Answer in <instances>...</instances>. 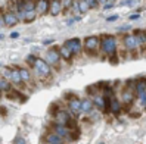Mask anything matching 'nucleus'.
<instances>
[{"label":"nucleus","mask_w":146,"mask_h":144,"mask_svg":"<svg viewBox=\"0 0 146 144\" xmlns=\"http://www.w3.org/2000/svg\"><path fill=\"white\" fill-rule=\"evenodd\" d=\"M100 49L108 56H112L117 52V40L114 36H104L100 38Z\"/></svg>","instance_id":"1"},{"label":"nucleus","mask_w":146,"mask_h":144,"mask_svg":"<svg viewBox=\"0 0 146 144\" xmlns=\"http://www.w3.org/2000/svg\"><path fill=\"white\" fill-rule=\"evenodd\" d=\"M34 69H36L37 77H40L41 80H44V78L50 77V74H52V68H50V65H49L46 60L38 59V57H37L36 63H34Z\"/></svg>","instance_id":"2"},{"label":"nucleus","mask_w":146,"mask_h":144,"mask_svg":"<svg viewBox=\"0 0 146 144\" xmlns=\"http://www.w3.org/2000/svg\"><path fill=\"white\" fill-rule=\"evenodd\" d=\"M83 47H84L86 52H89V53H96L98 49L100 47V38L98 36H89V37H86L84 43H83Z\"/></svg>","instance_id":"3"},{"label":"nucleus","mask_w":146,"mask_h":144,"mask_svg":"<svg viewBox=\"0 0 146 144\" xmlns=\"http://www.w3.org/2000/svg\"><path fill=\"white\" fill-rule=\"evenodd\" d=\"M55 118H56V124L58 125H62V126H72L71 124H72V118H71V115L68 113V112H65V110H58L56 113H55Z\"/></svg>","instance_id":"4"},{"label":"nucleus","mask_w":146,"mask_h":144,"mask_svg":"<svg viewBox=\"0 0 146 144\" xmlns=\"http://www.w3.org/2000/svg\"><path fill=\"white\" fill-rule=\"evenodd\" d=\"M59 60H61V53H59V49L58 47L50 49L49 52L46 53V62L50 66H52V65H58Z\"/></svg>","instance_id":"5"},{"label":"nucleus","mask_w":146,"mask_h":144,"mask_svg":"<svg viewBox=\"0 0 146 144\" xmlns=\"http://www.w3.org/2000/svg\"><path fill=\"white\" fill-rule=\"evenodd\" d=\"M65 46L70 49V52L72 55H78L81 53V50H83V44H81V40L80 38H71V40H68Z\"/></svg>","instance_id":"6"},{"label":"nucleus","mask_w":146,"mask_h":144,"mask_svg":"<svg viewBox=\"0 0 146 144\" xmlns=\"http://www.w3.org/2000/svg\"><path fill=\"white\" fill-rule=\"evenodd\" d=\"M124 46L127 50H130V52H133V50H136L137 47H139V41H137V38L134 37V34H127V36H124Z\"/></svg>","instance_id":"7"},{"label":"nucleus","mask_w":146,"mask_h":144,"mask_svg":"<svg viewBox=\"0 0 146 144\" xmlns=\"http://www.w3.org/2000/svg\"><path fill=\"white\" fill-rule=\"evenodd\" d=\"M62 2H58V0H53V2L49 3V12L52 16H58L59 13L62 12Z\"/></svg>","instance_id":"8"},{"label":"nucleus","mask_w":146,"mask_h":144,"mask_svg":"<svg viewBox=\"0 0 146 144\" xmlns=\"http://www.w3.org/2000/svg\"><path fill=\"white\" fill-rule=\"evenodd\" d=\"M68 106H70V112L78 115L81 113V100H78L77 97H72L70 100V103H68Z\"/></svg>","instance_id":"9"},{"label":"nucleus","mask_w":146,"mask_h":144,"mask_svg":"<svg viewBox=\"0 0 146 144\" xmlns=\"http://www.w3.org/2000/svg\"><path fill=\"white\" fill-rule=\"evenodd\" d=\"M3 18H5V25H7V27H13V25L18 22V16H16L15 12L3 13Z\"/></svg>","instance_id":"10"},{"label":"nucleus","mask_w":146,"mask_h":144,"mask_svg":"<svg viewBox=\"0 0 146 144\" xmlns=\"http://www.w3.org/2000/svg\"><path fill=\"white\" fill-rule=\"evenodd\" d=\"M47 11H49V2H46V0H40V2H37L36 12L38 15H44Z\"/></svg>","instance_id":"11"},{"label":"nucleus","mask_w":146,"mask_h":144,"mask_svg":"<svg viewBox=\"0 0 146 144\" xmlns=\"http://www.w3.org/2000/svg\"><path fill=\"white\" fill-rule=\"evenodd\" d=\"M46 143H49V144H62L64 140H62V137H59L58 134H47L46 135Z\"/></svg>","instance_id":"12"},{"label":"nucleus","mask_w":146,"mask_h":144,"mask_svg":"<svg viewBox=\"0 0 146 144\" xmlns=\"http://www.w3.org/2000/svg\"><path fill=\"white\" fill-rule=\"evenodd\" d=\"M121 110V103L115 99V97H111V103H109V112L112 113H118Z\"/></svg>","instance_id":"13"},{"label":"nucleus","mask_w":146,"mask_h":144,"mask_svg":"<svg viewBox=\"0 0 146 144\" xmlns=\"http://www.w3.org/2000/svg\"><path fill=\"white\" fill-rule=\"evenodd\" d=\"M133 99H134L133 90L131 88H125L123 91V101H124V103H127V105H130L131 101H133Z\"/></svg>","instance_id":"14"},{"label":"nucleus","mask_w":146,"mask_h":144,"mask_svg":"<svg viewBox=\"0 0 146 144\" xmlns=\"http://www.w3.org/2000/svg\"><path fill=\"white\" fill-rule=\"evenodd\" d=\"M55 134H58L59 137H68L71 134V131L66 128V126H62V125H55Z\"/></svg>","instance_id":"15"},{"label":"nucleus","mask_w":146,"mask_h":144,"mask_svg":"<svg viewBox=\"0 0 146 144\" xmlns=\"http://www.w3.org/2000/svg\"><path fill=\"white\" fill-rule=\"evenodd\" d=\"M93 105L96 107H99L100 110H106V105H105V97L104 96H94Z\"/></svg>","instance_id":"16"},{"label":"nucleus","mask_w":146,"mask_h":144,"mask_svg":"<svg viewBox=\"0 0 146 144\" xmlns=\"http://www.w3.org/2000/svg\"><path fill=\"white\" fill-rule=\"evenodd\" d=\"M11 81L15 84V85H19V84L22 82V78H21V74H19V69H18V68H13V69H12Z\"/></svg>","instance_id":"17"},{"label":"nucleus","mask_w":146,"mask_h":144,"mask_svg":"<svg viewBox=\"0 0 146 144\" xmlns=\"http://www.w3.org/2000/svg\"><path fill=\"white\" fill-rule=\"evenodd\" d=\"M145 91H146V80L140 78L139 81L136 82V93H137V96H140V94H143Z\"/></svg>","instance_id":"18"},{"label":"nucleus","mask_w":146,"mask_h":144,"mask_svg":"<svg viewBox=\"0 0 146 144\" xmlns=\"http://www.w3.org/2000/svg\"><path fill=\"white\" fill-rule=\"evenodd\" d=\"M36 6H37L36 2H22V11L25 13H31L36 11Z\"/></svg>","instance_id":"19"},{"label":"nucleus","mask_w":146,"mask_h":144,"mask_svg":"<svg viewBox=\"0 0 146 144\" xmlns=\"http://www.w3.org/2000/svg\"><path fill=\"white\" fill-rule=\"evenodd\" d=\"M92 109H93V101L92 100H89V99L81 100V112L89 113V112H92Z\"/></svg>","instance_id":"20"},{"label":"nucleus","mask_w":146,"mask_h":144,"mask_svg":"<svg viewBox=\"0 0 146 144\" xmlns=\"http://www.w3.org/2000/svg\"><path fill=\"white\" fill-rule=\"evenodd\" d=\"M59 53H61V57L66 59V60H71V57H72V53L70 52V49H68L66 46H62L61 49H59Z\"/></svg>","instance_id":"21"},{"label":"nucleus","mask_w":146,"mask_h":144,"mask_svg":"<svg viewBox=\"0 0 146 144\" xmlns=\"http://www.w3.org/2000/svg\"><path fill=\"white\" fill-rule=\"evenodd\" d=\"M134 37L137 38V41H139V44H146V32L139 30L134 32Z\"/></svg>","instance_id":"22"},{"label":"nucleus","mask_w":146,"mask_h":144,"mask_svg":"<svg viewBox=\"0 0 146 144\" xmlns=\"http://www.w3.org/2000/svg\"><path fill=\"white\" fill-rule=\"evenodd\" d=\"M19 74H21L22 81H25V82L31 81V75H30V71L27 69V68H19Z\"/></svg>","instance_id":"23"},{"label":"nucleus","mask_w":146,"mask_h":144,"mask_svg":"<svg viewBox=\"0 0 146 144\" xmlns=\"http://www.w3.org/2000/svg\"><path fill=\"white\" fill-rule=\"evenodd\" d=\"M74 5H75V7H77V9H78L81 13H86V12H87V11L90 9L87 2H75Z\"/></svg>","instance_id":"24"},{"label":"nucleus","mask_w":146,"mask_h":144,"mask_svg":"<svg viewBox=\"0 0 146 144\" xmlns=\"http://www.w3.org/2000/svg\"><path fill=\"white\" fill-rule=\"evenodd\" d=\"M34 19H36V12H31V13H27V15H25L24 22H31V21H34Z\"/></svg>","instance_id":"25"},{"label":"nucleus","mask_w":146,"mask_h":144,"mask_svg":"<svg viewBox=\"0 0 146 144\" xmlns=\"http://www.w3.org/2000/svg\"><path fill=\"white\" fill-rule=\"evenodd\" d=\"M11 77H12V69H7V68H5V69H3V78L11 81Z\"/></svg>","instance_id":"26"},{"label":"nucleus","mask_w":146,"mask_h":144,"mask_svg":"<svg viewBox=\"0 0 146 144\" xmlns=\"http://www.w3.org/2000/svg\"><path fill=\"white\" fill-rule=\"evenodd\" d=\"M36 60H37V57L34 56V55H30V56H27V63H28V65L34 66V63H36Z\"/></svg>","instance_id":"27"},{"label":"nucleus","mask_w":146,"mask_h":144,"mask_svg":"<svg viewBox=\"0 0 146 144\" xmlns=\"http://www.w3.org/2000/svg\"><path fill=\"white\" fill-rule=\"evenodd\" d=\"M13 144H27V141H25L22 137H16L15 138V143Z\"/></svg>","instance_id":"28"},{"label":"nucleus","mask_w":146,"mask_h":144,"mask_svg":"<svg viewBox=\"0 0 146 144\" xmlns=\"http://www.w3.org/2000/svg\"><path fill=\"white\" fill-rule=\"evenodd\" d=\"M118 18H119L118 15H111V16H108V18H106V21H108V22H114V21H117Z\"/></svg>","instance_id":"29"},{"label":"nucleus","mask_w":146,"mask_h":144,"mask_svg":"<svg viewBox=\"0 0 146 144\" xmlns=\"http://www.w3.org/2000/svg\"><path fill=\"white\" fill-rule=\"evenodd\" d=\"M114 6H115V3H114V2H108V3L104 6V9H105V11H108V9H112Z\"/></svg>","instance_id":"30"},{"label":"nucleus","mask_w":146,"mask_h":144,"mask_svg":"<svg viewBox=\"0 0 146 144\" xmlns=\"http://www.w3.org/2000/svg\"><path fill=\"white\" fill-rule=\"evenodd\" d=\"M139 97H140V101H142V105H143V106L146 107V91L143 93V94H140Z\"/></svg>","instance_id":"31"},{"label":"nucleus","mask_w":146,"mask_h":144,"mask_svg":"<svg viewBox=\"0 0 146 144\" xmlns=\"http://www.w3.org/2000/svg\"><path fill=\"white\" fill-rule=\"evenodd\" d=\"M139 18H140V15H139V13H133V15L128 16V19H130V21H137Z\"/></svg>","instance_id":"32"},{"label":"nucleus","mask_w":146,"mask_h":144,"mask_svg":"<svg viewBox=\"0 0 146 144\" xmlns=\"http://www.w3.org/2000/svg\"><path fill=\"white\" fill-rule=\"evenodd\" d=\"M87 3H89V7H98L99 6V2H96V0H90Z\"/></svg>","instance_id":"33"},{"label":"nucleus","mask_w":146,"mask_h":144,"mask_svg":"<svg viewBox=\"0 0 146 144\" xmlns=\"http://www.w3.org/2000/svg\"><path fill=\"white\" fill-rule=\"evenodd\" d=\"M53 38H47V40H44V41H43V44H44V46H49V44H53Z\"/></svg>","instance_id":"34"},{"label":"nucleus","mask_w":146,"mask_h":144,"mask_svg":"<svg viewBox=\"0 0 146 144\" xmlns=\"http://www.w3.org/2000/svg\"><path fill=\"white\" fill-rule=\"evenodd\" d=\"M121 5H127V6H133L134 2H131V0H127V2H121Z\"/></svg>","instance_id":"35"},{"label":"nucleus","mask_w":146,"mask_h":144,"mask_svg":"<svg viewBox=\"0 0 146 144\" xmlns=\"http://www.w3.org/2000/svg\"><path fill=\"white\" fill-rule=\"evenodd\" d=\"M5 25V18H3V15L0 13V27H3Z\"/></svg>","instance_id":"36"},{"label":"nucleus","mask_w":146,"mask_h":144,"mask_svg":"<svg viewBox=\"0 0 146 144\" xmlns=\"http://www.w3.org/2000/svg\"><path fill=\"white\" fill-rule=\"evenodd\" d=\"M18 37H19L18 32H11V38H18Z\"/></svg>","instance_id":"37"},{"label":"nucleus","mask_w":146,"mask_h":144,"mask_svg":"<svg viewBox=\"0 0 146 144\" xmlns=\"http://www.w3.org/2000/svg\"><path fill=\"white\" fill-rule=\"evenodd\" d=\"M3 38V34H0V40H2Z\"/></svg>","instance_id":"38"},{"label":"nucleus","mask_w":146,"mask_h":144,"mask_svg":"<svg viewBox=\"0 0 146 144\" xmlns=\"http://www.w3.org/2000/svg\"><path fill=\"white\" fill-rule=\"evenodd\" d=\"M99 144H105V143H99Z\"/></svg>","instance_id":"39"},{"label":"nucleus","mask_w":146,"mask_h":144,"mask_svg":"<svg viewBox=\"0 0 146 144\" xmlns=\"http://www.w3.org/2000/svg\"><path fill=\"white\" fill-rule=\"evenodd\" d=\"M46 144H49V143H46Z\"/></svg>","instance_id":"40"}]
</instances>
